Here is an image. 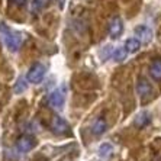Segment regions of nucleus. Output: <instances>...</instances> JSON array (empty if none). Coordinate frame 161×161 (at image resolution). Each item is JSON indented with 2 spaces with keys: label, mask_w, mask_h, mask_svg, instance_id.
<instances>
[{
  "label": "nucleus",
  "mask_w": 161,
  "mask_h": 161,
  "mask_svg": "<svg viewBox=\"0 0 161 161\" xmlns=\"http://www.w3.org/2000/svg\"><path fill=\"white\" fill-rule=\"evenodd\" d=\"M13 3H15L16 6H25V4H26V0H13Z\"/></svg>",
  "instance_id": "17"
},
{
  "label": "nucleus",
  "mask_w": 161,
  "mask_h": 161,
  "mask_svg": "<svg viewBox=\"0 0 161 161\" xmlns=\"http://www.w3.org/2000/svg\"><path fill=\"white\" fill-rule=\"evenodd\" d=\"M13 90H15V93H22V92H25L26 90V81L23 80V77L22 79H19L18 80V83L15 84V87H13Z\"/></svg>",
  "instance_id": "14"
},
{
  "label": "nucleus",
  "mask_w": 161,
  "mask_h": 161,
  "mask_svg": "<svg viewBox=\"0 0 161 161\" xmlns=\"http://www.w3.org/2000/svg\"><path fill=\"white\" fill-rule=\"evenodd\" d=\"M136 93H138L139 99L145 103V102H148L151 97H153L154 89L145 79H139L138 83H136Z\"/></svg>",
  "instance_id": "2"
},
{
  "label": "nucleus",
  "mask_w": 161,
  "mask_h": 161,
  "mask_svg": "<svg viewBox=\"0 0 161 161\" xmlns=\"http://www.w3.org/2000/svg\"><path fill=\"white\" fill-rule=\"evenodd\" d=\"M126 55L128 53L125 51V48H118L115 51V54H113V58H115V61H124L126 58Z\"/></svg>",
  "instance_id": "15"
},
{
  "label": "nucleus",
  "mask_w": 161,
  "mask_h": 161,
  "mask_svg": "<svg viewBox=\"0 0 161 161\" xmlns=\"http://www.w3.org/2000/svg\"><path fill=\"white\" fill-rule=\"evenodd\" d=\"M135 36L141 44H148L153 39V31L145 25H139L135 28Z\"/></svg>",
  "instance_id": "7"
},
{
  "label": "nucleus",
  "mask_w": 161,
  "mask_h": 161,
  "mask_svg": "<svg viewBox=\"0 0 161 161\" xmlns=\"http://www.w3.org/2000/svg\"><path fill=\"white\" fill-rule=\"evenodd\" d=\"M49 0H34V4H32V9L34 10H41L44 9L47 4H48Z\"/></svg>",
  "instance_id": "16"
},
{
  "label": "nucleus",
  "mask_w": 161,
  "mask_h": 161,
  "mask_svg": "<svg viewBox=\"0 0 161 161\" xmlns=\"http://www.w3.org/2000/svg\"><path fill=\"white\" fill-rule=\"evenodd\" d=\"M124 32V22L120 18H113L109 25V35L112 38H119Z\"/></svg>",
  "instance_id": "8"
},
{
  "label": "nucleus",
  "mask_w": 161,
  "mask_h": 161,
  "mask_svg": "<svg viewBox=\"0 0 161 161\" xmlns=\"http://www.w3.org/2000/svg\"><path fill=\"white\" fill-rule=\"evenodd\" d=\"M108 129V122L105 118H96L92 124V132L94 135H102L103 132Z\"/></svg>",
  "instance_id": "9"
},
{
  "label": "nucleus",
  "mask_w": 161,
  "mask_h": 161,
  "mask_svg": "<svg viewBox=\"0 0 161 161\" xmlns=\"http://www.w3.org/2000/svg\"><path fill=\"white\" fill-rule=\"evenodd\" d=\"M112 153H113V145L109 142L102 144L100 148H99V155H100L102 158H109L112 155Z\"/></svg>",
  "instance_id": "12"
},
{
  "label": "nucleus",
  "mask_w": 161,
  "mask_h": 161,
  "mask_svg": "<svg viewBox=\"0 0 161 161\" xmlns=\"http://www.w3.org/2000/svg\"><path fill=\"white\" fill-rule=\"evenodd\" d=\"M51 129L54 134L57 135H68L70 134V125L67 124V120L63 119L61 116L55 115L51 119Z\"/></svg>",
  "instance_id": "3"
},
{
  "label": "nucleus",
  "mask_w": 161,
  "mask_h": 161,
  "mask_svg": "<svg viewBox=\"0 0 161 161\" xmlns=\"http://www.w3.org/2000/svg\"><path fill=\"white\" fill-rule=\"evenodd\" d=\"M150 74L154 80H161V60H155L150 67Z\"/></svg>",
  "instance_id": "11"
},
{
  "label": "nucleus",
  "mask_w": 161,
  "mask_h": 161,
  "mask_svg": "<svg viewBox=\"0 0 161 161\" xmlns=\"http://www.w3.org/2000/svg\"><path fill=\"white\" fill-rule=\"evenodd\" d=\"M45 73H47V68L42 64H34L28 71V80L31 83H34V84H38V83H41L44 80Z\"/></svg>",
  "instance_id": "4"
},
{
  "label": "nucleus",
  "mask_w": 161,
  "mask_h": 161,
  "mask_svg": "<svg viewBox=\"0 0 161 161\" xmlns=\"http://www.w3.org/2000/svg\"><path fill=\"white\" fill-rule=\"evenodd\" d=\"M150 115L147 112H142V113H139L138 116L135 118V125L138 128H142V126H145V125H148L150 124Z\"/></svg>",
  "instance_id": "13"
},
{
  "label": "nucleus",
  "mask_w": 161,
  "mask_h": 161,
  "mask_svg": "<svg viewBox=\"0 0 161 161\" xmlns=\"http://www.w3.org/2000/svg\"><path fill=\"white\" fill-rule=\"evenodd\" d=\"M49 106L54 109H61L64 106V102H65V89L61 87V89L54 90L53 93L49 94L48 97Z\"/></svg>",
  "instance_id": "5"
},
{
  "label": "nucleus",
  "mask_w": 161,
  "mask_h": 161,
  "mask_svg": "<svg viewBox=\"0 0 161 161\" xmlns=\"http://www.w3.org/2000/svg\"><path fill=\"white\" fill-rule=\"evenodd\" d=\"M124 48L128 54H135L141 48V42H139L136 38H129V39H126V42H125Z\"/></svg>",
  "instance_id": "10"
},
{
  "label": "nucleus",
  "mask_w": 161,
  "mask_h": 161,
  "mask_svg": "<svg viewBox=\"0 0 161 161\" xmlns=\"http://www.w3.org/2000/svg\"><path fill=\"white\" fill-rule=\"evenodd\" d=\"M0 35H2L4 44H6V47H8L10 51H18V49L20 48L22 39H20L19 34L10 31L6 26V23H3V22H0Z\"/></svg>",
  "instance_id": "1"
},
{
  "label": "nucleus",
  "mask_w": 161,
  "mask_h": 161,
  "mask_svg": "<svg viewBox=\"0 0 161 161\" xmlns=\"http://www.w3.org/2000/svg\"><path fill=\"white\" fill-rule=\"evenodd\" d=\"M35 145H36V141H35V138L31 136V135H22V136L18 139V142H16V147H18V150L20 151V153H28V151L34 150Z\"/></svg>",
  "instance_id": "6"
}]
</instances>
